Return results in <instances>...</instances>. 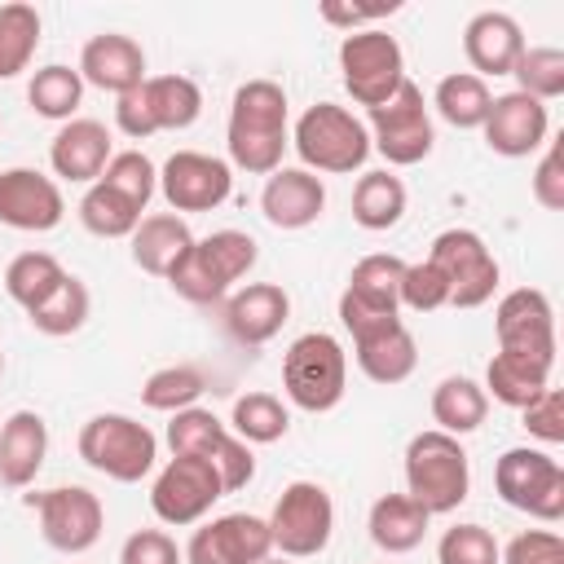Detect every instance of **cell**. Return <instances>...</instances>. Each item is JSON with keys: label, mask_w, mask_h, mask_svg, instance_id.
Listing matches in <instances>:
<instances>
[{"label": "cell", "mask_w": 564, "mask_h": 564, "mask_svg": "<svg viewBox=\"0 0 564 564\" xmlns=\"http://www.w3.org/2000/svg\"><path fill=\"white\" fill-rule=\"evenodd\" d=\"M225 145H229V167L269 176L282 167V154L291 145V101L286 88L273 79H247L234 101H229V123H225Z\"/></svg>", "instance_id": "1"}, {"label": "cell", "mask_w": 564, "mask_h": 564, "mask_svg": "<svg viewBox=\"0 0 564 564\" xmlns=\"http://www.w3.org/2000/svg\"><path fill=\"white\" fill-rule=\"evenodd\" d=\"M260 260V242L242 229H216L207 238H194V247L181 256V264L163 278L181 300L189 304H225L234 282H242Z\"/></svg>", "instance_id": "2"}, {"label": "cell", "mask_w": 564, "mask_h": 564, "mask_svg": "<svg viewBox=\"0 0 564 564\" xmlns=\"http://www.w3.org/2000/svg\"><path fill=\"white\" fill-rule=\"evenodd\" d=\"M401 471H405V494L427 516H449L471 494V463H467L463 441L436 427L410 436Z\"/></svg>", "instance_id": "3"}, {"label": "cell", "mask_w": 564, "mask_h": 564, "mask_svg": "<svg viewBox=\"0 0 564 564\" xmlns=\"http://www.w3.org/2000/svg\"><path fill=\"white\" fill-rule=\"evenodd\" d=\"M75 449L97 476H106L115 485H137L159 463V436L141 419L119 414V410L84 419V427L75 436Z\"/></svg>", "instance_id": "4"}, {"label": "cell", "mask_w": 564, "mask_h": 564, "mask_svg": "<svg viewBox=\"0 0 564 564\" xmlns=\"http://www.w3.org/2000/svg\"><path fill=\"white\" fill-rule=\"evenodd\" d=\"M291 145L300 154V167L326 172V176H348L370 159L366 119H357L348 106H335V101L308 106L291 128Z\"/></svg>", "instance_id": "5"}, {"label": "cell", "mask_w": 564, "mask_h": 564, "mask_svg": "<svg viewBox=\"0 0 564 564\" xmlns=\"http://www.w3.org/2000/svg\"><path fill=\"white\" fill-rule=\"evenodd\" d=\"M282 392L295 410L326 414L348 392V352L335 335L308 330L282 352Z\"/></svg>", "instance_id": "6"}, {"label": "cell", "mask_w": 564, "mask_h": 564, "mask_svg": "<svg viewBox=\"0 0 564 564\" xmlns=\"http://www.w3.org/2000/svg\"><path fill=\"white\" fill-rule=\"evenodd\" d=\"M401 273H405V260L392 251H375L352 264L344 291H339V322L352 339L401 322V300H397Z\"/></svg>", "instance_id": "7"}, {"label": "cell", "mask_w": 564, "mask_h": 564, "mask_svg": "<svg viewBox=\"0 0 564 564\" xmlns=\"http://www.w3.org/2000/svg\"><path fill=\"white\" fill-rule=\"evenodd\" d=\"M494 489L511 511H524L542 524H555L564 516V467L546 449L511 445L494 463Z\"/></svg>", "instance_id": "8"}, {"label": "cell", "mask_w": 564, "mask_h": 564, "mask_svg": "<svg viewBox=\"0 0 564 564\" xmlns=\"http://www.w3.org/2000/svg\"><path fill=\"white\" fill-rule=\"evenodd\" d=\"M339 79H344L348 97L357 106H366V110L388 101L410 79L405 75V53H401L397 35H388L383 26L348 31L339 40Z\"/></svg>", "instance_id": "9"}, {"label": "cell", "mask_w": 564, "mask_h": 564, "mask_svg": "<svg viewBox=\"0 0 564 564\" xmlns=\"http://www.w3.org/2000/svg\"><path fill=\"white\" fill-rule=\"evenodd\" d=\"M330 533H335V502H330L326 485L291 480L269 511L273 551L282 560H308L330 546Z\"/></svg>", "instance_id": "10"}, {"label": "cell", "mask_w": 564, "mask_h": 564, "mask_svg": "<svg viewBox=\"0 0 564 564\" xmlns=\"http://www.w3.org/2000/svg\"><path fill=\"white\" fill-rule=\"evenodd\" d=\"M366 132H370V150H379L392 167L423 163L436 145V128L423 106V88L414 79H405L388 101L366 110Z\"/></svg>", "instance_id": "11"}, {"label": "cell", "mask_w": 564, "mask_h": 564, "mask_svg": "<svg viewBox=\"0 0 564 564\" xmlns=\"http://www.w3.org/2000/svg\"><path fill=\"white\" fill-rule=\"evenodd\" d=\"M26 507L40 516V538L62 555L93 551L106 529V507L84 485H53V489L26 494Z\"/></svg>", "instance_id": "12"}, {"label": "cell", "mask_w": 564, "mask_h": 564, "mask_svg": "<svg viewBox=\"0 0 564 564\" xmlns=\"http://www.w3.org/2000/svg\"><path fill=\"white\" fill-rule=\"evenodd\" d=\"M427 260L445 273V282H449V304H454V308H480V304L494 300L502 269H498L494 251L485 247V238H480L476 229H441V234L432 238Z\"/></svg>", "instance_id": "13"}, {"label": "cell", "mask_w": 564, "mask_h": 564, "mask_svg": "<svg viewBox=\"0 0 564 564\" xmlns=\"http://www.w3.org/2000/svg\"><path fill=\"white\" fill-rule=\"evenodd\" d=\"M220 498H225V485H220V476H216V467L207 458H181V454H172L159 467L154 485H150V511L163 524H172V529L198 524Z\"/></svg>", "instance_id": "14"}, {"label": "cell", "mask_w": 564, "mask_h": 564, "mask_svg": "<svg viewBox=\"0 0 564 564\" xmlns=\"http://www.w3.org/2000/svg\"><path fill=\"white\" fill-rule=\"evenodd\" d=\"M181 555L185 564H260L264 555H273L269 520L251 511H225V516L198 520Z\"/></svg>", "instance_id": "15"}, {"label": "cell", "mask_w": 564, "mask_h": 564, "mask_svg": "<svg viewBox=\"0 0 564 564\" xmlns=\"http://www.w3.org/2000/svg\"><path fill=\"white\" fill-rule=\"evenodd\" d=\"M234 189V167L203 150H176L159 167V194L163 203L181 212H216Z\"/></svg>", "instance_id": "16"}, {"label": "cell", "mask_w": 564, "mask_h": 564, "mask_svg": "<svg viewBox=\"0 0 564 564\" xmlns=\"http://www.w3.org/2000/svg\"><path fill=\"white\" fill-rule=\"evenodd\" d=\"M66 216L62 185L40 167H4L0 172V225L18 234H48Z\"/></svg>", "instance_id": "17"}, {"label": "cell", "mask_w": 564, "mask_h": 564, "mask_svg": "<svg viewBox=\"0 0 564 564\" xmlns=\"http://www.w3.org/2000/svg\"><path fill=\"white\" fill-rule=\"evenodd\" d=\"M494 335H498V348H507V352H529V357L555 361V308H551L546 291H538V286L507 291L494 308Z\"/></svg>", "instance_id": "18"}, {"label": "cell", "mask_w": 564, "mask_h": 564, "mask_svg": "<svg viewBox=\"0 0 564 564\" xmlns=\"http://www.w3.org/2000/svg\"><path fill=\"white\" fill-rule=\"evenodd\" d=\"M485 145L502 159H529L551 141V110L524 93H498L480 123Z\"/></svg>", "instance_id": "19"}, {"label": "cell", "mask_w": 564, "mask_h": 564, "mask_svg": "<svg viewBox=\"0 0 564 564\" xmlns=\"http://www.w3.org/2000/svg\"><path fill=\"white\" fill-rule=\"evenodd\" d=\"M286 317H291V295L278 282H247V286L229 291L220 304V322H225L229 339H238L247 348L269 344L286 326Z\"/></svg>", "instance_id": "20"}, {"label": "cell", "mask_w": 564, "mask_h": 564, "mask_svg": "<svg viewBox=\"0 0 564 564\" xmlns=\"http://www.w3.org/2000/svg\"><path fill=\"white\" fill-rule=\"evenodd\" d=\"M79 79L101 93H132L145 84V48L123 31H101L79 48Z\"/></svg>", "instance_id": "21"}, {"label": "cell", "mask_w": 564, "mask_h": 564, "mask_svg": "<svg viewBox=\"0 0 564 564\" xmlns=\"http://www.w3.org/2000/svg\"><path fill=\"white\" fill-rule=\"evenodd\" d=\"M115 154V141H110V128L97 123V119H70L53 132V145H48V167L57 181H70V185H93L101 181L106 163Z\"/></svg>", "instance_id": "22"}, {"label": "cell", "mask_w": 564, "mask_h": 564, "mask_svg": "<svg viewBox=\"0 0 564 564\" xmlns=\"http://www.w3.org/2000/svg\"><path fill=\"white\" fill-rule=\"evenodd\" d=\"M260 212L273 229H308L326 212V185L308 167H278L260 189Z\"/></svg>", "instance_id": "23"}, {"label": "cell", "mask_w": 564, "mask_h": 564, "mask_svg": "<svg viewBox=\"0 0 564 564\" xmlns=\"http://www.w3.org/2000/svg\"><path fill=\"white\" fill-rule=\"evenodd\" d=\"M463 53L471 62V75L489 79V75H511L516 57L524 53V31L511 13L502 9H480L467 18L463 26Z\"/></svg>", "instance_id": "24"}, {"label": "cell", "mask_w": 564, "mask_h": 564, "mask_svg": "<svg viewBox=\"0 0 564 564\" xmlns=\"http://www.w3.org/2000/svg\"><path fill=\"white\" fill-rule=\"evenodd\" d=\"M48 458V423L35 410H13L0 423V485L26 489Z\"/></svg>", "instance_id": "25"}, {"label": "cell", "mask_w": 564, "mask_h": 564, "mask_svg": "<svg viewBox=\"0 0 564 564\" xmlns=\"http://www.w3.org/2000/svg\"><path fill=\"white\" fill-rule=\"evenodd\" d=\"M352 357H357V370H361L370 383L392 388V383H405V379L414 375V366H419V344H414V335H410L405 322H392V326H383V330H375V335L352 339Z\"/></svg>", "instance_id": "26"}, {"label": "cell", "mask_w": 564, "mask_h": 564, "mask_svg": "<svg viewBox=\"0 0 564 564\" xmlns=\"http://www.w3.org/2000/svg\"><path fill=\"white\" fill-rule=\"evenodd\" d=\"M132 264L150 278H167L181 256L194 247V234L185 225V216L176 212H154V216H141V225L132 229Z\"/></svg>", "instance_id": "27"}, {"label": "cell", "mask_w": 564, "mask_h": 564, "mask_svg": "<svg viewBox=\"0 0 564 564\" xmlns=\"http://www.w3.org/2000/svg\"><path fill=\"white\" fill-rule=\"evenodd\" d=\"M551 366L555 361H542V357H529V352H507L498 348L485 366V397H494L498 405H511V410H524L533 397H542L551 388Z\"/></svg>", "instance_id": "28"}, {"label": "cell", "mask_w": 564, "mask_h": 564, "mask_svg": "<svg viewBox=\"0 0 564 564\" xmlns=\"http://www.w3.org/2000/svg\"><path fill=\"white\" fill-rule=\"evenodd\" d=\"M432 516L410 498V494H383L370 502V516H366V529H370V542L383 551V555H405L423 542Z\"/></svg>", "instance_id": "29"}, {"label": "cell", "mask_w": 564, "mask_h": 564, "mask_svg": "<svg viewBox=\"0 0 564 564\" xmlns=\"http://www.w3.org/2000/svg\"><path fill=\"white\" fill-rule=\"evenodd\" d=\"M405 203H410L405 181H401L397 172H388V167L361 172L357 185H352V220H357L361 229H370V234L392 229V225L405 216Z\"/></svg>", "instance_id": "30"}, {"label": "cell", "mask_w": 564, "mask_h": 564, "mask_svg": "<svg viewBox=\"0 0 564 564\" xmlns=\"http://www.w3.org/2000/svg\"><path fill=\"white\" fill-rule=\"evenodd\" d=\"M485 414H489V397H485V388L476 379L445 375L432 388V423H436V432H449V436L463 441L467 432H476L485 423Z\"/></svg>", "instance_id": "31"}, {"label": "cell", "mask_w": 564, "mask_h": 564, "mask_svg": "<svg viewBox=\"0 0 564 564\" xmlns=\"http://www.w3.org/2000/svg\"><path fill=\"white\" fill-rule=\"evenodd\" d=\"M141 93L159 132H181L203 115V88L189 75H145Z\"/></svg>", "instance_id": "32"}, {"label": "cell", "mask_w": 564, "mask_h": 564, "mask_svg": "<svg viewBox=\"0 0 564 564\" xmlns=\"http://www.w3.org/2000/svg\"><path fill=\"white\" fill-rule=\"evenodd\" d=\"M62 278H66V269H62V260L53 256V251H22V256H13L9 260V269H4V295L18 304V308H40L57 286H62Z\"/></svg>", "instance_id": "33"}, {"label": "cell", "mask_w": 564, "mask_h": 564, "mask_svg": "<svg viewBox=\"0 0 564 564\" xmlns=\"http://www.w3.org/2000/svg\"><path fill=\"white\" fill-rule=\"evenodd\" d=\"M489 101H494L489 84H485L480 75H471V70H454V75H445V79L436 84V93H432L436 115H441L449 128H463V132H471V128L485 123Z\"/></svg>", "instance_id": "34"}, {"label": "cell", "mask_w": 564, "mask_h": 564, "mask_svg": "<svg viewBox=\"0 0 564 564\" xmlns=\"http://www.w3.org/2000/svg\"><path fill=\"white\" fill-rule=\"evenodd\" d=\"M238 441L247 445H273L291 432V410L282 405V397L273 392H242L229 410V423H225Z\"/></svg>", "instance_id": "35"}, {"label": "cell", "mask_w": 564, "mask_h": 564, "mask_svg": "<svg viewBox=\"0 0 564 564\" xmlns=\"http://www.w3.org/2000/svg\"><path fill=\"white\" fill-rule=\"evenodd\" d=\"M26 101L40 119H57V123H70L79 101H84V79L75 66H62V62H48L31 75L26 84Z\"/></svg>", "instance_id": "36"}, {"label": "cell", "mask_w": 564, "mask_h": 564, "mask_svg": "<svg viewBox=\"0 0 564 564\" xmlns=\"http://www.w3.org/2000/svg\"><path fill=\"white\" fill-rule=\"evenodd\" d=\"M75 212H79V225L97 238H132V229L141 225V207L106 181H93Z\"/></svg>", "instance_id": "37"}, {"label": "cell", "mask_w": 564, "mask_h": 564, "mask_svg": "<svg viewBox=\"0 0 564 564\" xmlns=\"http://www.w3.org/2000/svg\"><path fill=\"white\" fill-rule=\"evenodd\" d=\"M40 31H44V22H40L35 4H26V0L0 4V79H18L31 66L35 48H40Z\"/></svg>", "instance_id": "38"}, {"label": "cell", "mask_w": 564, "mask_h": 564, "mask_svg": "<svg viewBox=\"0 0 564 564\" xmlns=\"http://www.w3.org/2000/svg\"><path fill=\"white\" fill-rule=\"evenodd\" d=\"M203 392H207V375L198 366H189V361H176V366H159V370L145 375L141 405L159 410V414H176V410L198 405Z\"/></svg>", "instance_id": "39"}, {"label": "cell", "mask_w": 564, "mask_h": 564, "mask_svg": "<svg viewBox=\"0 0 564 564\" xmlns=\"http://www.w3.org/2000/svg\"><path fill=\"white\" fill-rule=\"evenodd\" d=\"M88 313H93V295H88L84 278L66 273V278H62V286H57L40 308H31L26 317H31V326H35L40 335L62 339V335H75V330L88 322Z\"/></svg>", "instance_id": "40"}, {"label": "cell", "mask_w": 564, "mask_h": 564, "mask_svg": "<svg viewBox=\"0 0 564 564\" xmlns=\"http://www.w3.org/2000/svg\"><path fill=\"white\" fill-rule=\"evenodd\" d=\"M511 75H516V93H524V97L546 106V101L564 97V48H555V44L529 48L524 44V53L516 57Z\"/></svg>", "instance_id": "41"}, {"label": "cell", "mask_w": 564, "mask_h": 564, "mask_svg": "<svg viewBox=\"0 0 564 564\" xmlns=\"http://www.w3.org/2000/svg\"><path fill=\"white\" fill-rule=\"evenodd\" d=\"M225 423L212 414V410H203V405H189V410H176L172 414V423H167V449L172 454H181V458H212V449L225 441Z\"/></svg>", "instance_id": "42"}, {"label": "cell", "mask_w": 564, "mask_h": 564, "mask_svg": "<svg viewBox=\"0 0 564 564\" xmlns=\"http://www.w3.org/2000/svg\"><path fill=\"white\" fill-rule=\"evenodd\" d=\"M101 181L115 185L123 198H132L145 212L150 198H154V189H159V167L141 150H115L110 163H106V172H101Z\"/></svg>", "instance_id": "43"}, {"label": "cell", "mask_w": 564, "mask_h": 564, "mask_svg": "<svg viewBox=\"0 0 564 564\" xmlns=\"http://www.w3.org/2000/svg\"><path fill=\"white\" fill-rule=\"evenodd\" d=\"M436 564H502V546L485 524H449L436 542Z\"/></svg>", "instance_id": "44"}, {"label": "cell", "mask_w": 564, "mask_h": 564, "mask_svg": "<svg viewBox=\"0 0 564 564\" xmlns=\"http://www.w3.org/2000/svg\"><path fill=\"white\" fill-rule=\"evenodd\" d=\"M397 300H401V308L436 313V308H445V304H449V282H445V273H441L432 260H419V264H405Z\"/></svg>", "instance_id": "45"}, {"label": "cell", "mask_w": 564, "mask_h": 564, "mask_svg": "<svg viewBox=\"0 0 564 564\" xmlns=\"http://www.w3.org/2000/svg\"><path fill=\"white\" fill-rule=\"evenodd\" d=\"M207 463L216 467V476H220L225 494H238V489H247V485L256 480V454H251V445H247V441H238L234 432H225V441L212 449V458H207Z\"/></svg>", "instance_id": "46"}, {"label": "cell", "mask_w": 564, "mask_h": 564, "mask_svg": "<svg viewBox=\"0 0 564 564\" xmlns=\"http://www.w3.org/2000/svg\"><path fill=\"white\" fill-rule=\"evenodd\" d=\"M119 564H185V555L167 529H137L123 538Z\"/></svg>", "instance_id": "47"}, {"label": "cell", "mask_w": 564, "mask_h": 564, "mask_svg": "<svg viewBox=\"0 0 564 564\" xmlns=\"http://www.w3.org/2000/svg\"><path fill=\"white\" fill-rule=\"evenodd\" d=\"M520 419H524V432H529L533 441L560 445V441H564V392H560V388H546L542 397H533V401L520 410Z\"/></svg>", "instance_id": "48"}, {"label": "cell", "mask_w": 564, "mask_h": 564, "mask_svg": "<svg viewBox=\"0 0 564 564\" xmlns=\"http://www.w3.org/2000/svg\"><path fill=\"white\" fill-rule=\"evenodd\" d=\"M502 564H564V538L555 529H524L502 546Z\"/></svg>", "instance_id": "49"}, {"label": "cell", "mask_w": 564, "mask_h": 564, "mask_svg": "<svg viewBox=\"0 0 564 564\" xmlns=\"http://www.w3.org/2000/svg\"><path fill=\"white\" fill-rule=\"evenodd\" d=\"M529 189H533V203L538 207L564 212V150H560V141H546V150H542V159L533 167Z\"/></svg>", "instance_id": "50"}, {"label": "cell", "mask_w": 564, "mask_h": 564, "mask_svg": "<svg viewBox=\"0 0 564 564\" xmlns=\"http://www.w3.org/2000/svg\"><path fill=\"white\" fill-rule=\"evenodd\" d=\"M115 128H119L123 137H132V141H145V137H154V132H159L141 88H132V93L115 97Z\"/></svg>", "instance_id": "51"}, {"label": "cell", "mask_w": 564, "mask_h": 564, "mask_svg": "<svg viewBox=\"0 0 564 564\" xmlns=\"http://www.w3.org/2000/svg\"><path fill=\"white\" fill-rule=\"evenodd\" d=\"M397 9H401L397 0H388V4H335V0H326L322 4V18L330 26H344V35H348V31H361V22H375V18L397 13Z\"/></svg>", "instance_id": "52"}, {"label": "cell", "mask_w": 564, "mask_h": 564, "mask_svg": "<svg viewBox=\"0 0 564 564\" xmlns=\"http://www.w3.org/2000/svg\"><path fill=\"white\" fill-rule=\"evenodd\" d=\"M260 564H286V560H282V555H264Z\"/></svg>", "instance_id": "53"}, {"label": "cell", "mask_w": 564, "mask_h": 564, "mask_svg": "<svg viewBox=\"0 0 564 564\" xmlns=\"http://www.w3.org/2000/svg\"><path fill=\"white\" fill-rule=\"evenodd\" d=\"M0 375H4V352H0Z\"/></svg>", "instance_id": "54"}]
</instances>
